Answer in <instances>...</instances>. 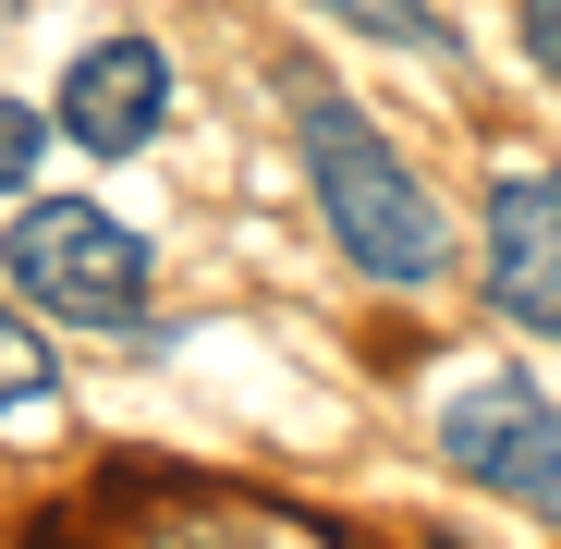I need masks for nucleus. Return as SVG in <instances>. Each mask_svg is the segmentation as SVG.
I'll use <instances>...</instances> for the list:
<instances>
[{
    "mask_svg": "<svg viewBox=\"0 0 561 549\" xmlns=\"http://www.w3.org/2000/svg\"><path fill=\"white\" fill-rule=\"evenodd\" d=\"M294 147H306V183H318V220L330 244L391 294H427L451 268V220L427 196V171L366 123V99H342L330 73H294Z\"/></svg>",
    "mask_w": 561,
    "mask_h": 549,
    "instance_id": "1",
    "label": "nucleus"
},
{
    "mask_svg": "<svg viewBox=\"0 0 561 549\" xmlns=\"http://www.w3.org/2000/svg\"><path fill=\"white\" fill-rule=\"evenodd\" d=\"M61 403V366H49V342L0 306V427H25V415H49Z\"/></svg>",
    "mask_w": 561,
    "mask_h": 549,
    "instance_id": "6",
    "label": "nucleus"
},
{
    "mask_svg": "<svg viewBox=\"0 0 561 549\" xmlns=\"http://www.w3.org/2000/svg\"><path fill=\"white\" fill-rule=\"evenodd\" d=\"M439 451H451L463 489H501L537 525H561V403L537 379H513V366H501V379H463L439 403Z\"/></svg>",
    "mask_w": 561,
    "mask_h": 549,
    "instance_id": "3",
    "label": "nucleus"
},
{
    "mask_svg": "<svg viewBox=\"0 0 561 549\" xmlns=\"http://www.w3.org/2000/svg\"><path fill=\"white\" fill-rule=\"evenodd\" d=\"M49 111H61V135L85 159H135L159 135V111H171V61L147 37H99V49H73V73H61Z\"/></svg>",
    "mask_w": 561,
    "mask_h": 549,
    "instance_id": "5",
    "label": "nucleus"
},
{
    "mask_svg": "<svg viewBox=\"0 0 561 549\" xmlns=\"http://www.w3.org/2000/svg\"><path fill=\"white\" fill-rule=\"evenodd\" d=\"M49 135H61L49 111H25V99H0V196H13V183L37 171V147H49Z\"/></svg>",
    "mask_w": 561,
    "mask_h": 549,
    "instance_id": "8",
    "label": "nucleus"
},
{
    "mask_svg": "<svg viewBox=\"0 0 561 549\" xmlns=\"http://www.w3.org/2000/svg\"><path fill=\"white\" fill-rule=\"evenodd\" d=\"M489 306L537 342H561V159L489 171Z\"/></svg>",
    "mask_w": 561,
    "mask_h": 549,
    "instance_id": "4",
    "label": "nucleus"
},
{
    "mask_svg": "<svg viewBox=\"0 0 561 549\" xmlns=\"http://www.w3.org/2000/svg\"><path fill=\"white\" fill-rule=\"evenodd\" d=\"M525 61L561 85V0H525Z\"/></svg>",
    "mask_w": 561,
    "mask_h": 549,
    "instance_id": "9",
    "label": "nucleus"
},
{
    "mask_svg": "<svg viewBox=\"0 0 561 549\" xmlns=\"http://www.w3.org/2000/svg\"><path fill=\"white\" fill-rule=\"evenodd\" d=\"M0 256H13V294L73 318V330H123L147 306V244L111 208H85V196H25L13 232H0Z\"/></svg>",
    "mask_w": 561,
    "mask_h": 549,
    "instance_id": "2",
    "label": "nucleus"
},
{
    "mask_svg": "<svg viewBox=\"0 0 561 549\" xmlns=\"http://www.w3.org/2000/svg\"><path fill=\"white\" fill-rule=\"evenodd\" d=\"M330 13H342L354 37H391V49H451V25L427 13V0H330Z\"/></svg>",
    "mask_w": 561,
    "mask_h": 549,
    "instance_id": "7",
    "label": "nucleus"
}]
</instances>
